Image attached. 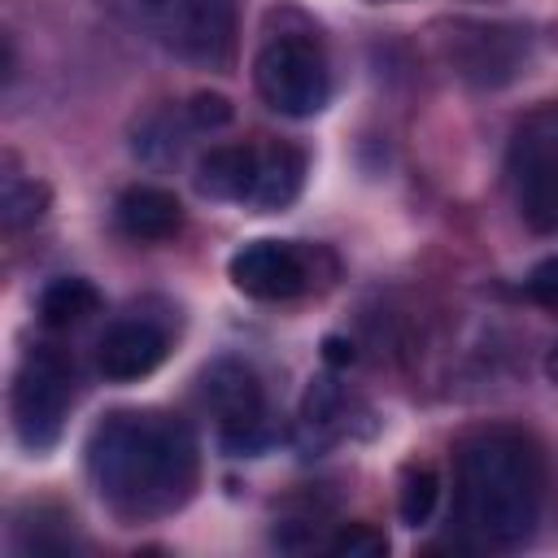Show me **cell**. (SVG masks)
<instances>
[{"mask_svg":"<svg viewBox=\"0 0 558 558\" xmlns=\"http://www.w3.org/2000/svg\"><path fill=\"white\" fill-rule=\"evenodd\" d=\"M331 554H340V558H379V554H388V536L375 523H340V532L331 536Z\"/></svg>","mask_w":558,"mask_h":558,"instance_id":"obj_17","label":"cell"},{"mask_svg":"<svg viewBox=\"0 0 558 558\" xmlns=\"http://www.w3.org/2000/svg\"><path fill=\"white\" fill-rule=\"evenodd\" d=\"M523 292H527L536 305L558 310V253H554V257H545V262H536V266L527 270Z\"/></svg>","mask_w":558,"mask_h":558,"instance_id":"obj_19","label":"cell"},{"mask_svg":"<svg viewBox=\"0 0 558 558\" xmlns=\"http://www.w3.org/2000/svg\"><path fill=\"white\" fill-rule=\"evenodd\" d=\"M87 475L122 523H153L192 501L201 449L192 427L170 410H109L87 436Z\"/></svg>","mask_w":558,"mask_h":558,"instance_id":"obj_1","label":"cell"},{"mask_svg":"<svg viewBox=\"0 0 558 558\" xmlns=\"http://www.w3.org/2000/svg\"><path fill=\"white\" fill-rule=\"evenodd\" d=\"M305 183V153L292 144H257V161H253V183H248V209L257 214H275L288 209L301 196Z\"/></svg>","mask_w":558,"mask_h":558,"instance_id":"obj_11","label":"cell"},{"mask_svg":"<svg viewBox=\"0 0 558 558\" xmlns=\"http://www.w3.org/2000/svg\"><path fill=\"white\" fill-rule=\"evenodd\" d=\"M344 414H349V401H344V388L336 379H314L305 401H301V418H296V440L305 453H323L331 440L344 436Z\"/></svg>","mask_w":558,"mask_h":558,"instance_id":"obj_13","label":"cell"},{"mask_svg":"<svg viewBox=\"0 0 558 558\" xmlns=\"http://www.w3.org/2000/svg\"><path fill=\"white\" fill-rule=\"evenodd\" d=\"M253 87L257 96L283 118H314L331 100V70L318 39L301 31L270 35L253 57Z\"/></svg>","mask_w":558,"mask_h":558,"instance_id":"obj_5","label":"cell"},{"mask_svg":"<svg viewBox=\"0 0 558 558\" xmlns=\"http://www.w3.org/2000/svg\"><path fill=\"white\" fill-rule=\"evenodd\" d=\"M201 401L218 423V440L235 458H253L270 440L266 423V392L262 379L248 362L240 357H218L201 371Z\"/></svg>","mask_w":558,"mask_h":558,"instance_id":"obj_7","label":"cell"},{"mask_svg":"<svg viewBox=\"0 0 558 558\" xmlns=\"http://www.w3.org/2000/svg\"><path fill=\"white\" fill-rule=\"evenodd\" d=\"M227 275L253 301H292L310 288V257L292 240H253L231 253Z\"/></svg>","mask_w":558,"mask_h":558,"instance_id":"obj_8","label":"cell"},{"mask_svg":"<svg viewBox=\"0 0 558 558\" xmlns=\"http://www.w3.org/2000/svg\"><path fill=\"white\" fill-rule=\"evenodd\" d=\"M74 401V366L61 349L35 344L17 362L13 392H9V414H13V436L31 453H48L70 418Z\"/></svg>","mask_w":558,"mask_h":558,"instance_id":"obj_4","label":"cell"},{"mask_svg":"<svg viewBox=\"0 0 558 558\" xmlns=\"http://www.w3.org/2000/svg\"><path fill=\"white\" fill-rule=\"evenodd\" d=\"M131 31L157 48L196 61L222 65L235 48V4L231 0H100Z\"/></svg>","mask_w":558,"mask_h":558,"instance_id":"obj_3","label":"cell"},{"mask_svg":"<svg viewBox=\"0 0 558 558\" xmlns=\"http://www.w3.org/2000/svg\"><path fill=\"white\" fill-rule=\"evenodd\" d=\"M183 109H187V122H192L196 131H222V126L235 118V109H231V100H227L222 92H196Z\"/></svg>","mask_w":558,"mask_h":558,"instance_id":"obj_18","label":"cell"},{"mask_svg":"<svg viewBox=\"0 0 558 558\" xmlns=\"http://www.w3.org/2000/svg\"><path fill=\"white\" fill-rule=\"evenodd\" d=\"M545 375H549V384L558 388V344H554V349L545 353Z\"/></svg>","mask_w":558,"mask_h":558,"instance_id":"obj_21","label":"cell"},{"mask_svg":"<svg viewBox=\"0 0 558 558\" xmlns=\"http://www.w3.org/2000/svg\"><path fill=\"white\" fill-rule=\"evenodd\" d=\"M323 349H327V362H349L353 357V344H344L340 336H327Z\"/></svg>","mask_w":558,"mask_h":558,"instance_id":"obj_20","label":"cell"},{"mask_svg":"<svg viewBox=\"0 0 558 558\" xmlns=\"http://www.w3.org/2000/svg\"><path fill=\"white\" fill-rule=\"evenodd\" d=\"M253 161H257V144H214L196 161V192L209 201L244 205L253 183Z\"/></svg>","mask_w":558,"mask_h":558,"instance_id":"obj_12","label":"cell"},{"mask_svg":"<svg viewBox=\"0 0 558 558\" xmlns=\"http://www.w3.org/2000/svg\"><path fill=\"white\" fill-rule=\"evenodd\" d=\"M170 353V340L157 323L148 318H122L113 323L100 344H96V371L113 384H131V379H144L153 375Z\"/></svg>","mask_w":558,"mask_h":558,"instance_id":"obj_9","label":"cell"},{"mask_svg":"<svg viewBox=\"0 0 558 558\" xmlns=\"http://www.w3.org/2000/svg\"><path fill=\"white\" fill-rule=\"evenodd\" d=\"M440 501V475L427 462H410L401 471V488H397V514L405 527H423L436 514Z\"/></svg>","mask_w":558,"mask_h":558,"instance_id":"obj_15","label":"cell"},{"mask_svg":"<svg viewBox=\"0 0 558 558\" xmlns=\"http://www.w3.org/2000/svg\"><path fill=\"white\" fill-rule=\"evenodd\" d=\"M113 218L122 227V235L140 240V244H161L170 235H179L183 227V205L174 192L157 187V183H135L118 196Z\"/></svg>","mask_w":558,"mask_h":558,"instance_id":"obj_10","label":"cell"},{"mask_svg":"<svg viewBox=\"0 0 558 558\" xmlns=\"http://www.w3.org/2000/svg\"><path fill=\"white\" fill-rule=\"evenodd\" d=\"M44 209H48V187H44V183L22 179V174H4L0 214H4V227H9V231L39 222V218H44Z\"/></svg>","mask_w":558,"mask_h":558,"instance_id":"obj_16","label":"cell"},{"mask_svg":"<svg viewBox=\"0 0 558 558\" xmlns=\"http://www.w3.org/2000/svg\"><path fill=\"white\" fill-rule=\"evenodd\" d=\"M458 523L488 549H519L545 506L541 445L506 423L475 427L458 440Z\"/></svg>","mask_w":558,"mask_h":558,"instance_id":"obj_2","label":"cell"},{"mask_svg":"<svg viewBox=\"0 0 558 558\" xmlns=\"http://www.w3.org/2000/svg\"><path fill=\"white\" fill-rule=\"evenodd\" d=\"M96 310H100V292H96V283L83 279V275H61V279H52V283L39 292V323L52 327V331L78 327V323H87Z\"/></svg>","mask_w":558,"mask_h":558,"instance_id":"obj_14","label":"cell"},{"mask_svg":"<svg viewBox=\"0 0 558 558\" xmlns=\"http://www.w3.org/2000/svg\"><path fill=\"white\" fill-rule=\"evenodd\" d=\"M506 170L519 196V214L536 231H558V100L523 113L510 135Z\"/></svg>","mask_w":558,"mask_h":558,"instance_id":"obj_6","label":"cell"}]
</instances>
